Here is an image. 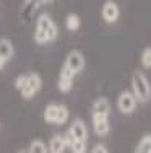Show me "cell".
I'll return each mask as SVG.
<instances>
[{
	"label": "cell",
	"mask_w": 151,
	"mask_h": 153,
	"mask_svg": "<svg viewBox=\"0 0 151 153\" xmlns=\"http://www.w3.org/2000/svg\"><path fill=\"white\" fill-rule=\"evenodd\" d=\"M15 54V47H13L12 41H8L7 38H0V56L5 60H10Z\"/></svg>",
	"instance_id": "cell-10"
},
{
	"label": "cell",
	"mask_w": 151,
	"mask_h": 153,
	"mask_svg": "<svg viewBox=\"0 0 151 153\" xmlns=\"http://www.w3.org/2000/svg\"><path fill=\"white\" fill-rule=\"evenodd\" d=\"M93 153H107L109 150H107V147L106 145H102V143H98V145H94L93 147V150H91Z\"/></svg>",
	"instance_id": "cell-20"
},
{
	"label": "cell",
	"mask_w": 151,
	"mask_h": 153,
	"mask_svg": "<svg viewBox=\"0 0 151 153\" xmlns=\"http://www.w3.org/2000/svg\"><path fill=\"white\" fill-rule=\"evenodd\" d=\"M68 134L73 140H81V142H86L88 138V129H86V124L81 121V119H75L71 122L70 129H68Z\"/></svg>",
	"instance_id": "cell-5"
},
{
	"label": "cell",
	"mask_w": 151,
	"mask_h": 153,
	"mask_svg": "<svg viewBox=\"0 0 151 153\" xmlns=\"http://www.w3.org/2000/svg\"><path fill=\"white\" fill-rule=\"evenodd\" d=\"M110 112V103L107 98H98V100L93 103L91 108V114H106L109 116Z\"/></svg>",
	"instance_id": "cell-9"
},
{
	"label": "cell",
	"mask_w": 151,
	"mask_h": 153,
	"mask_svg": "<svg viewBox=\"0 0 151 153\" xmlns=\"http://www.w3.org/2000/svg\"><path fill=\"white\" fill-rule=\"evenodd\" d=\"M55 117H57V104H49L44 109V121L47 124H55Z\"/></svg>",
	"instance_id": "cell-15"
},
{
	"label": "cell",
	"mask_w": 151,
	"mask_h": 153,
	"mask_svg": "<svg viewBox=\"0 0 151 153\" xmlns=\"http://www.w3.org/2000/svg\"><path fill=\"white\" fill-rule=\"evenodd\" d=\"M26 83L34 90L36 93H38L39 90H41V86H42V80H41V76H39L38 74H29V75H26Z\"/></svg>",
	"instance_id": "cell-14"
},
{
	"label": "cell",
	"mask_w": 151,
	"mask_h": 153,
	"mask_svg": "<svg viewBox=\"0 0 151 153\" xmlns=\"http://www.w3.org/2000/svg\"><path fill=\"white\" fill-rule=\"evenodd\" d=\"M93 127H94V134L99 137H104L109 134L110 126L107 121L106 114H93Z\"/></svg>",
	"instance_id": "cell-7"
},
{
	"label": "cell",
	"mask_w": 151,
	"mask_h": 153,
	"mask_svg": "<svg viewBox=\"0 0 151 153\" xmlns=\"http://www.w3.org/2000/svg\"><path fill=\"white\" fill-rule=\"evenodd\" d=\"M5 62H7V60H5V59H3V57H2V56H0V70H2V68H3V67H5Z\"/></svg>",
	"instance_id": "cell-21"
},
{
	"label": "cell",
	"mask_w": 151,
	"mask_h": 153,
	"mask_svg": "<svg viewBox=\"0 0 151 153\" xmlns=\"http://www.w3.org/2000/svg\"><path fill=\"white\" fill-rule=\"evenodd\" d=\"M68 116H70V112H68V108L65 104H57V117H55L57 126H63L68 121Z\"/></svg>",
	"instance_id": "cell-11"
},
{
	"label": "cell",
	"mask_w": 151,
	"mask_h": 153,
	"mask_svg": "<svg viewBox=\"0 0 151 153\" xmlns=\"http://www.w3.org/2000/svg\"><path fill=\"white\" fill-rule=\"evenodd\" d=\"M73 76L75 74L63 64L62 70H60V75H59V90L62 93H68L73 86Z\"/></svg>",
	"instance_id": "cell-6"
},
{
	"label": "cell",
	"mask_w": 151,
	"mask_h": 153,
	"mask_svg": "<svg viewBox=\"0 0 151 153\" xmlns=\"http://www.w3.org/2000/svg\"><path fill=\"white\" fill-rule=\"evenodd\" d=\"M65 65L73 72L75 75L80 74L81 70L85 68V57L80 51H71L70 54L67 56V60H65Z\"/></svg>",
	"instance_id": "cell-4"
},
{
	"label": "cell",
	"mask_w": 151,
	"mask_h": 153,
	"mask_svg": "<svg viewBox=\"0 0 151 153\" xmlns=\"http://www.w3.org/2000/svg\"><path fill=\"white\" fill-rule=\"evenodd\" d=\"M141 65L145 68H151V47H145L141 52Z\"/></svg>",
	"instance_id": "cell-18"
},
{
	"label": "cell",
	"mask_w": 151,
	"mask_h": 153,
	"mask_svg": "<svg viewBox=\"0 0 151 153\" xmlns=\"http://www.w3.org/2000/svg\"><path fill=\"white\" fill-rule=\"evenodd\" d=\"M47 148H49V152H52V153H62L67 148L65 135H59V134H57V135H54L52 138H50Z\"/></svg>",
	"instance_id": "cell-8"
},
{
	"label": "cell",
	"mask_w": 151,
	"mask_h": 153,
	"mask_svg": "<svg viewBox=\"0 0 151 153\" xmlns=\"http://www.w3.org/2000/svg\"><path fill=\"white\" fill-rule=\"evenodd\" d=\"M34 41L38 42V44H47V42H50L47 33L42 31V30H38V28H36V31H34Z\"/></svg>",
	"instance_id": "cell-17"
},
{
	"label": "cell",
	"mask_w": 151,
	"mask_h": 153,
	"mask_svg": "<svg viewBox=\"0 0 151 153\" xmlns=\"http://www.w3.org/2000/svg\"><path fill=\"white\" fill-rule=\"evenodd\" d=\"M136 104H138V100L132 91H122L117 98V108L122 114H132L136 109Z\"/></svg>",
	"instance_id": "cell-2"
},
{
	"label": "cell",
	"mask_w": 151,
	"mask_h": 153,
	"mask_svg": "<svg viewBox=\"0 0 151 153\" xmlns=\"http://www.w3.org/2000/svg\"><path fill=\"white\" fill-rule=\"evenodd\" d=\"M28 152L29 153H47L49 148L42 140H33L29 145V148H28Z\"/></svg>",
	"instance_id": "cell-16"
},
{
	"label": "cell",
	"mask_w": 151,
	"mask_h": 153,
	"mask_svg": "<svg viewBox=\"0 0 151 153\" xmlns=\"http://www.w3.org/2000/svg\"><path fill=\"white\" fill-rule=\"evenodd\" d=\"M135 152L136 153H151V135L150 134H146V135L141 137V140L138 142Z\"/></svg>",
	"instance_id": "cell-12"
},
{
	"label": "cell",
	"mask_w": 151,
	"mask_h": 153,
	"mask_svg": "<svg viewBox=\"0 0 151 153\" xmlns=\"http://www.w3.org/2000/svg\"><path fill=\"white\" fill-rule=\"evenodd\" d=\"M132 93L138 103H148L151 100V83L143 72L136 70L132 75Z\"/></svg>",
	"instance_id": "cell-1"
},
{
	"label": "cell",
	"mask_w": 151,
	"mask_h": 153,
	"mask_svg": "<svg viewBox=\"0 0 151 153\" xmlns=\"http://www.w3.org/2000/svg\"><path fill=\"white\" fill-rule=\"evenodd\" d=\"M70 150L73 153H85L86 152V142L81 140H73L70 143Z\"/></svg>",
	"instance_id": "cell-19"
},
{
	"label": "cell",
	"mask_w": 151,
	"mask_h": 153,
	"mask_svg": "<svg viewBox=\"0 0 151 153\" xmlns=\"http://www.w3.org/2000/svg\"><path fill=\"white\" fill-rule=\"evenodd\" d=\"M80 25H81V20H80V16H78L77 13H70V15H67V18H65V26H67V30L77 31L78 28H80Z\"/></svg>",
	"instance_id": "cell-13"
},
{
	"label": "cell",
	"mask_w": 151,
	"mask_h": 153,
	"mask_svg": "<svg viewBox=\"0 0 151 153\" xmlns=\"http://www.w3.org/2000/svg\"><path fill=\"white\" fill-rule=\"evenodd\" d=\"M101 15H102V20L106 23H116L120 16V10H119V5L112 0H107L104 2L102 8H101Z\"/></svg>",
	"instance_id": "cell-3"
}]
</instances>
